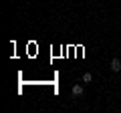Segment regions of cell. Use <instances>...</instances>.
<instances>
[{"label":"cell","mask_w":121,"mask_h":113,"mask_svg":"<svg viewBox=\"0 0 121 113\" xmlns=\"http://www.w3.org/2000/svg\"><path fill=\"white\" fill-rule=\"evenodd\" d=\"M109 67H111V71H113V73H119V71H121V61H119V59L115 56V59H111Z\"/></svg>","instance_id":"6da1fadb"},{"label":"cell","mask_w":121,"mask_h":113,"mask_svg":"<svg viewBox=\"0 0 121 113\" xmlns=\"http://www.w3.org/2000/svg\"><path fill=\"white\" fill-rule=\"evenodd\" d=\"M83 91H85V89H83V85H73V89H71V93H73L75 97H81Z\"/></svg>","instance_id":"7a4b0ae2"},{"label":"cell","mask_w":121,"mask_h":113,"mask_svg":"<svg viewBox=\"0 0 121 113\" xmlns=\"http://www.w3.org/2000/svg\"><path fill=\"white\" fill-rule=\"evenodd\" d=\"M91 81H93V75H91V73H85V75H83V83H91Z\"/></svg>","instance_id":"3957f363"}]
</instances>
